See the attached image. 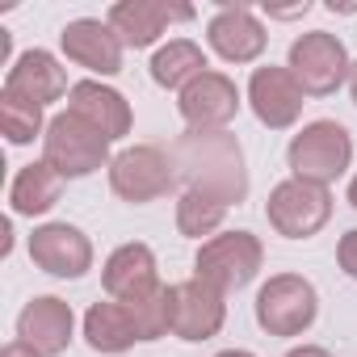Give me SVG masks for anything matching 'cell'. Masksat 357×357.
<instances>
[{
  "label": "cell",
  "instance_id": "14",
  "mask_svg": "<svg viewBox=\"0 0 357 357\" xmlns=\"http://www.w3.org/2000/svg\"><path fill=\"white\" fill-rule=\"evenodd\" d=\"M206 43L227 63H252V59L265 55L269 34H265V26L257 22V13L248 5H223L206 26Z\"/></svg>",
  "mask_w": 357,
  "mask_h": 357
},
{
  "label": "cell",
  "instance_id": "27",
  "mask_svg": "<svg viewBox=\"0 0 357 357\" xmlns=\"http://www.w3.org/2000/svg\"><path fill=\"white\" fill-rule=\"evenodd\" d=\"M286 357H332L328 349H319V344H298V349H290Z\"/></svg>",
  "mask_w": 357,
  "mask_h": 357
},
{
  "label": "cell",
  "instance_id": "8",
  "mask_svg": "<svg viewBox=\"0 0 357 357\" xmlns=\"http://www.w3.org/2000/svg\"><path fill=\"white\" fill-rule=\"evenodd\" d=\"M265 215H269V227L286 240H311L328 219H332V194L328 185H311V181H290L273 185L269 202H265Z\"/></svg>",
  "mask_w": 357,
  "mask_h": 357
},
{
  "label": "cell",
  "instance_id": "20",
  "mask_svg": "<svg viewBox=\"0 0 357 357\" xmlns=\"http://www.w3.org/2000/svg\"><path fill=\"white\" fill-rule=\"evenodd\" d=\"M84 340L93 353H126L135 340H139V328H135V315L126 303H93L89 315H84Z\"/></svg>",
  "mask_w": 357,
  "mask_h": 357
},
{
  "label": "cell",
  "instance_id": "29",
  "mask_svg": "<svg viewBox=\"0 0 357 357\" xmlns=\"http://www.w3.org/2000/svg\"><path fill=\"white\" fill-rule=\"evenodd\" d=\"M349 206L357 211V176H353V181H349Z\"/></svg>",
  "mask_w": 357,
  "mask_h": 357
},
{
  "label": "cell",
  "instance_id": "1",
  "mask_svg": "<svg viewBox=\"0 0 357 357\" xmlns=\"http://www.w3.org/2000/svg\"><path fill=\"white\" fill-rule=\"evenodd\" d=\"M176 176L185 190L206 194L223 206H240L248 198V168H244V147L227 130H190L172 147Z\"/></svg>",
  "mask_w": 357,
  "mask_h": 357
},
{
  "label": "cell",
  "instance_id": "25",
  "mask_svg": "<svg viewBox=\"0 0 357 357\" xmlns=\"http://www.w3.org/2000/svg\"><path fill=\"white\" fill-rule=\"evenodd\" d=\"M336 261H340V269L357 282V227L353 231H344L340 236V248H336Z\"/></svg>",
  "mask_w": 357,
  "mask_h": 357
},
{
  "label": "cell",
  "instance_id": "4",
  "mask_svg": "<svg viewBox=\"0 0 357 357\" xmlns=\"http://www.w3.org/2000/svg\"><path fill=\"white\" fill-rule=\"evenodd\" d=\"M43 160L63 176H89L97 168H105L114 155H109V139L97 135L89 122H80L76 114H55L47 122V135H43Z\"/></svg>",
  "mask_w": 357,
  "mask_h": 357
},
{
  "label": "cell",
  "instance_id": "12",
  "mask_svg": "<svg viewBox=\"0 0 357 357\" xmlns=\"http://www.w3.org/2000/svg\"><path fill=\"white\" fill-rule=\"evenodd\" d=\"M30 261L51 278H84L93 269V244L72 223H43L30 236Z\"/></svg>",
  "mask_w": 357,
  "mask_h": 357
},
{
  "label": "cell",
  "instance_id": "17",
  "mask_svg": "<svg viewBox=\"0 0 357 357\" xmlns=\"http://www.w3.org/2000/svg\"><path fill=\"white\" fill-rule=\"evenodd\" d=\"M68 114H76L80 122H89L97 135H105L109 143L130 135V105L118 89L101 84V80H76L68 93Z\"/></svg>",
  "mask_w": 357,
  "mask_h": 357
},
{
  "label": "cell",
  "instance_id": "9",
  "mask_svg": "<svg viewBox=\"0 0 357 357\" xmlns=\"http://www.w3.org/2000/svg\"><path fill=\"white\" fill-rule=\"evenodd\" d=\"M227 294L215 290L211 282L202 278H190V282H176L168 286V303H172V336L181 340H211L219 336L223 319H227Z\"/></svg>",
  "mask_w": 357,
  "mask_h": 357
},
{
  "label": "cell",
  "instance_id": "23",
  "mask_svg": "<svg viewBox=\"0 0 357 357\" xmlns=\"http://www.w3.org/2000/svg\"><path fill=\"white\" fill-rule=\"evenodd\" d=\"M227 211H231V206H223V202H215V198H206V194L185 190V194H181V202H176V231L190 236V240L215 236V231L223 227Z\"/></svg>",
  "mask_w": 357,
  "mask_h": 357
},
{
  "label": "cell",
  "instance_id": "16",
  "mask_svg": "<svg viewBox=\"0 0 357 357\" xmlns=\"http://www.w3.org/2000/svg\"><path fill=\"white\" fill-rule=\"evenodd\" d=\"M194 9L190 5H168V0H118V5L109 9V26L118 30V38L135 51L151 47L172 22H190Z\"/></svg>",
  "mask_w": 357,
  "mask_h": 357
},
{
  "label": "cell",
  "instance_id": "6",
  "mask_svg": "<svg viewBox=\"0 0 357 357\" xmlns=\"http://www.w3.org/2000/svg\"><path fill=\"white\" fill-rule=\"evenodd\" d=\"M315 315H319V294L298 273H278L257 294V324L269 336H298L315 324Z\"/></svg>",
  "mask_w": 357,
  "mask_h": 357
},
{
  "label": "cell",
  "instance_id": "18",
  "mask_svg": "<svg viewBox=\"0 0 357 357\" xmlns=\"http://www.w3.org/2000/svg\"><path fill=\"white\" fill-rule=\"evenodd\" d=\"M105 294L114 303H135L151 290H160V273H155V252L147 244H122L109 252L105 269H101Z\"/></svg>",
  "mask_w": 357,
  "mask_h": 357
},
{
  "label": "cell",
  "instance_id": "11",
  "mask_svg": "<svg viewBox=\"0 0 357 357\" xmlns=\"http://www.w3.org/2000/svg\"><path fill=\"white\" fill-rule=\"evenodd\" d=\"M307 93H303V84L294 80V72L290 68H257L252 72V80H248V105H252V114H257V122L261 126H269V130H286V126H294L298 122V114H303V101Z\"/></svg>",
  "mask_w": 357,
  "mask_h": 357
},
{
  "label": "cell",
  "instance_id": "13",
  "mask_svg": "<svg viewBox=\"0 0 357 357\" xmlns=\"http://www.w3.org/2000/svg\"><path fill=\"white\" fill-rule=\"evenodd\" d=\"M59 43H63V55H68L72 63H80V68H89V72H97V76H118V72H122V47H126V43L118 38V30H114L109 22L76 17V22L63 26Z\"/></svg>",
  "mask_w": 357,
  "mask_h": 357
},
{
  "label": "cell",
  "instance_id": "22",
  "mask_svg": "<svg viewBox=\"0 0 357 357\" xmlns=\"http://www.w3.org/2000/svg\"><path fill=\"white\" fill-rule=\"evenodd\" d=\"M202 72H211V68H206V55H202V47L190 43V38H172L168 47H160V51L151 55V80H155L160 89H176V93H181V89L194 84Z\"/></svg>",
  "mask_w": 357,
  "mask_h": 357
},
{
  "label": "cell",
  "instance_id": "21",
  "mask_svg": "<svg viewBox=\"0 0 357 357\" xmlns=\"http://www.w3.org/2000/svg\"><path fill=\"white\" fill-rule=\"evenodd\" d=\"M63 194V176L38 160V164H26L17 176H13V185H9V202H13V215H47Z\"/></svg>",
  "mask_w": 357,
  "mask_h": 357
},
{
  "label": "cell",
  "instance_id": "28",
  "mask_svg": "<svg viewBox=\"0 0 357 357\" xmlns=\"http://www.w3.org/2000/svg\"><path fill=\"white\" fill-rule=\"evenodd\" d=\"M349 93H353V105H357V59H353V72H349Z\"/></svg>",
  "mask_w": 357,
  "mask_h": 357
},
{
  "label": "cell",
  "instance_id": "2",
  "mask_svg": "<svg viewBox=\"0 0 357 357\" xmlns=\"http://www.w3.org/2000/svg\"><path fill=\"white\" fill-rule=\"evenodd\" d=\"M286 160H290V172L298 176V181L332 185L336 176H344V168L353 164V139H349V130L340 122L319 118V122H307L290 139Z\"/></svg>",
  "mask_w": 357,
  "mask_h": 357
},
{
  "label": "cell",
  "instance_id": "19",
  "mask_svg": "<svg viewBox=\"0 0 357 357\" xmlns=\"http://www.w3.org/2000/svg\"><path fill=\"white\" fill-rule=\"evenodd\" d=\"M5 93H17V97H26V101H34V105H51V101H59L63 93H72L68 89V72L59 68V59L51 55V51H26L13 68H9V80H5Z\"/></svg>",
  "mask_w": 357,
  "mask_h": 357
},
{
  "label": "cell",
  "instance_id": "3",
  "mask_svg": "<svg viewBox=\"0 0 357 357\" xmlns=\"http://www.w3.org/2000/svg\"><path fill=\"white\" fill-rule=\"evenodd\" d=\"M176 181H181V176H176L172 151H164L155 143H135V147H126L109 160V190L122 202H135V206L164 198Z\"/></svg>",
  "mask_w": 357,
  "mask_h": 357
},
{
  "label": "cell",
  "instance_id": "10",
  "mask_svg": "<svg viewBox=\"0 0 357 357\" xmlns=\"http://www.w3.org/2000/svg\"><path fill=\"white\" fill-rule=\"evenodd\" d=\"M176 109L190 130H227V122L240 114V89L223 72H202L194 84L181 89Z\"/></svg>",
  "mask_w": 357,
  "mask_h": 357
},
{
  "label": "cell",
  "instance_id": "5",
  "mask_svg": "<svg viewBox=\"0 0 357 357\" xmlns=\"http://www.w3.org/2000/svg\"><path fill=\"white\" fill-rule=\"evenodd\" d=\"M261 261H265V248H261V240L252 231H223V236H211L198 248L194 278H202L215 290L231 294V290H244L261 273Z\"/></svg>",
  "mask_w": 357,
  "mask_h": 357
},
{
  "label": "cell",
  "instance_id": "24",
  "mask_svg": "<svg viewBox=\"0 0 357 357\" xmlns=\"http://www.w3.org/2000/svg\"><path fill=\"white\" fill-rule=\"evenodd\" d=\"M0 126H5V139L13 147H26L34 143L38 135H47L43 126V105L17 97V93H0Z\"/></svg>",
  "mask_w": 357,
  "mask_h": 357
},
{
  "label": "cell",
  "instance_id": "15",
  "mask_svg": "<svg viewBox=\"0 0 357 357\" xmlns=\"http://www.w3.org/2000/svg\"><path fill=\"white\" fill-rule=\"evenodd\" d=\"M72 332H76V315H72V307H68L63 298H55V294L30 298V303L22 307V315H17V340L34 344L43 357L68 353Z\"/></svg>",
  "mask_w": 357,
  "mask_h": 357
},
{
  "label": "cell",
  "instance_id": "30",
  "mask_svg": "<svg viewBox=\"0 0 357 357\" xmlns=\"http://www.w3.org/2000/svg\"><path fill=\"white\" fill-rule=\"evenodd\" d=\"M215 357H252V353H244V349H223V353H215Z\"/></svg>",
  "mask_w": 357,
  "mask_h": 357
},
{
  "label": "cell",
  "instance_id": "26",
  "mask_svg": "<svg viewBox=\"0 0 357 357\" xmlns=\"http://www.w3.org/2000/svg\"><path fill=\"white\" fill-rule=\"evenodd\" d=\"M0 357H43L34 344H26V340H9L5 349H0Z\"/></svg>",
  "mask_w": 357,
  "mask_h": 357
},
{
  "label": "cell",
  "instance_id": "7",
  "mask_svg": "<svg viewBox=\"0 0 357 357\" xmlns=\"http://www.w3.org/2000/svg\"><path fill=\"white\" fill-rule=\"evenodd\" d=\"M286 68L294 72V80L303 84L307 97H328L349 80L353 59H349V51H344V43L336 34L311 30V34L290 43V63Z\"/></svg>",
  "mask_w": 357,
  "mask_h": 357
}]
</instances>
